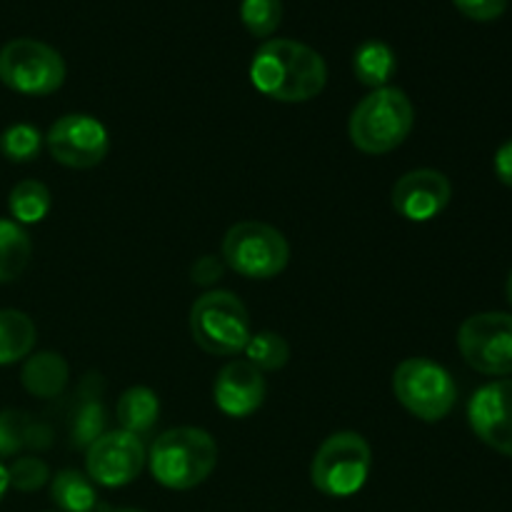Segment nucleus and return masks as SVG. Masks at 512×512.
<instances>
[{
	"label": "nucleus",
	"mask_w": 512,
	"mask_h": 512,
	"mask_svg": "<svg viewBox=\"0 0 512 512\" xmlns=\"http://www.w3.org/2000/svg\"><path fill=\"white\" fill-rule=\"evenodd\" d=\"M250 80L280 103H308L323 93L328 65L310 45L290 38L265 40L250 63Z\"/></svg>",
	"instance_id": "f257e3e1"
},
{
	"label": "nucleus",
	"mask_w": 512,
	"mask_h": 512,
	"mask_svg": "<svg viewBox=\"0 0 512 512\" xmlns=\"http://www.w3.org/2000/svg\"><path fill=\"white\" fill-rule=\"evenodd\" d=\"M415 125V108L405 90L385 85L365 95L348 120V135L358 150L385 155L400 148Z\"/></svg>",
	"instance_id": "f03ea898"
},
{
	"label": "nucleus",
	"mask_w": 512,
	"mask_h": 512,
	"mask_svg": "<svg viewBox=\"0 0 512 512\" xmlns=\"http://www.w3.org/2000/svg\"><path fill=\"white\" fill-rule=\"evenodd\" d=\"M218 465V445L200 428H175L148 450L153 478L168 490H190L210 478Z\"/></svg>",
	"instance_id": "7ed1b4c3"
},
{
	"label": "nucleus",
	"mask_w": 512,
	"mask_h": 512,
	"mask_svg": "<svg viewBox=\"0 0 512 512\" xmlns=\"http://www.w3.org/2000/svg\"><path fill=\"white\" fill-rule=\"evenodd\" d=\"M193 340L210 355L230 358L243 353L250 340V318L238 295L228 290H210L195 300L190 310Z\"/></svg>",
	"instance_id": "20e7f679"
},
{
	"label": "nucleus",
	"mask_w": 512,
	"mask_h": 512,
	"mask_svg": "<svg viewBox=\"0 0 512 512\" xmlns=\"http://www.w3.org/2000/svg\"><path fill=\"white\" fill-rule=\"evenodd\" d=\"M373 468V453L363 435L335 433L325 440L310 465V480L315 490L328 498H350L368 483Z\"/></svg>",
	"instance_id": "39448f33"
},
{
	"label": "nucleus",
	"mask_w": 512,
	"mask_h": 512,
	"mask_svg": "<svg viewBox=\"0 0 512 512\" xmlns=\"http://www.w3.org/2000/svg\"><path fill=\"white\" fill-rule=\"evenodd\" d=\"M223 260L243 278L270 280L288 268L290 245L273 225L243 220L225 233Z\"/></svg>",
	"instance_id": "423d86ee"
},
{
	"label": "nucleus",
	"mask_w": 512,
	"mask_h": 512,
	"mask_svg": "<svg viewBox=\"0 0 512 512\" xmlns=\"http://www.w3.org/2000/svg\"><path fill=\"white\" fill-rule=\"evenodd\" d=\"M393 390L400 405L425 423L448 418L458 400L453 375L428 358L403 360L393 373Z\"/></svg>",
	"instance_id": "0eeeda50"
},
{
	"label": "nucleus",
	"mask_w": 512,
	"mask_h": 512,
	"mask_svg": "<svg viewBox=\"0 0 512 512\" xmlns=\"http://www.w3.org/2000/svg\"><path fill=\"white\" fill-rule=\"evenodd\" d=\"M0 83L20 95H50L65 83V60L43 40L15 38L0 48Z\"/></svg>",
	"instance_id": "6e6552de"
},
{
	"label": "nucleus",
	"mask_w": 512,
	"mask_h": 512,
	"mask_svg": "<svg viewBox=\"0 0 512 512\" xmlns=\"http://www.w3.org/2000/svg\"><path fill=\"white\" fill-rule=\"evenodd\" d=\"M458 348L465 363L483 375H512V315L478 313L458 330Z\"/></svg>",
	"instance_id": "1a4fd4ad"
},
{
	"label": "nucleus",
	"mask_w": 512,
	"mask_h": 512,
	"mask_svg": "<svg viewBox=\"0 0 512 512\" xmlns=\"http://www.w3.org/2000/svg\"><path fill=\"white\" fill-rule=\"evenodd\" d=\"M148 463V453L138 435L110 430L95 438L85 450V475L103 488L130 485Z\"/></svg>",
	"instance_id": "9d476101"
},
{
	"label": "nucleus",
	"mask_w": 512,
	"mask_h": 512,
	"mask_svg": "<svg viewBox=\"0 0 512 512\" xmlns=\"http://www.w3.org/2000/svg\"><path fill=\"white\" fill-rule=\"evenodd\" d=\"M45 145H48L50 155L65 168L88 170L103 163L110 148V138L98 118L73 113L55 120L53 128L45 135Z\"/></svg>",
	"instance_id": "9b49d317"
},
{
	"label": "nucleus",
	"mask_w": 512,
	"mask_h": 512,
	"mask_svg": "<svg viewBox=\"0 0 512 512\" xmlns=\"http://www.w3.org/2000/svg\"><path fill=\"white\" fill-rule=\"evenodd\" d=\"M468 423L488 448L512 458V380H493L475 390Z\"/></svg>",
	"instance_id": "f8f14e48"
},
{
	"label": "nucleus",
	"mask_w": 512,
	"mask_h": 512,
	"mask_svg": "<svg viewBox=\"0 0 512 512\" xmlns=\"http://www.w3.org/2000/svg\"><path fill=\"white\" fill-rule=\"evenodd\" d=\"M453 185L440 170L418 168L405 173L393 188V208L410 223H428L448 208Z\"/></svg>",
	"instance_id": "ddd939ff"
},
{
	"label": "nucleus",
	"mask_w": 512,
	"mask_h": 512,
	"mask_svg": "<svg viewBox=\"0 0 512 512\" xmlns=\"http://www.w3.org/2000/svg\"><path fill=\"white\" fill-rule=\"evenodd\" d=\"M215 405L228 418H248L263 405L265 378L248 360H233L215 378Z\"/></svg>",
	"instance_id": "4468645a"
},
{
	"label": "nucleus",
	"mask_w": 512,
	"mask_h": 512,
	"mask_svg": "<svg viewBox=\"0 0 512 512\" xmlns=\"http://www.w3.org/2000/svg\"><path fill=\"white\" fill-rule=\"evenodd\" d=\"M20 380L35 398H55L68 385V363L58 353H38L25 360Z\"/></svg>",
	"instance_id": "2eb2a0df"
},
{
	"label": "nucleus",
	"mask_w": 512,
	"mask_h": 512,
	"mask_svg": "<svg viewBox=\"0 0 512 512\" xmlns=\"http://www.w3.org/2000/svg\"><path fill=\"white\" fill-rule=\"evenodd\" d=\"M115 415H118L120 430L133 435H148L150 430L155 428L160 415V403L158 395L150 388H143V385H135V388H128L118 400V408H115Z\"/></svg>",
	"instance_id": "dca6fc26"
},
{
	"label": "nucleus",
	"mask_w": 512,
	"mask_h": 512,
	"mask_svg": "<svg viewBox=\"0 0 512 512\" xmlns=\"http://www.w3.org/2000/svg\"><path fill=\"white\" fill-rule=\"evenodd\" d=\"M50 430L43 423H33L30 415L18 410L0 413V458L20 453L23 448H48Z\"/></svg>",
	"instance_id": "f3484780"
},
{
	"label": "nucleus",
	"mask_w": 512,
	"mask_h": 512,
	"mask_svg": "<svg viewBox=\"0 0 512 512\" xmlns=\"http://www.w3.org/2000/svg\"><path fill=\"white\" fill-rule=\"evenodd\" d=\"M353 70L355 78L368 88L378 90L388 85L393 73L398 70V58H395L393 48L383 40H365L353 55Z\"/></svg>",
	"instance_id": "a211bd4d"
},
{
	"label": "nucleus",
	"mask_w": 512,
	"mask_h": 512,
	"mask_svg": "<svg viewBox=\"0 0 512 512\" xmlns=\"http://www.w3.org/2000/svg\"><path fill=\"white\" fill-rule=\"evenodd\" d=\"M50 498L58 512H95L98 508L95 483L78 470H60L50 485Z\"/></svg>",
	"instance_id": "6ab92c4d"
},
{
	"label": "nucleus",
	"mask_w": 512,
	"mask_h": 512,
	"mask_svg": "<svg viewBox=\"0 0 512 512\" xmlns=\"http://www.w3.org/2000/svg\"><path fill=\"white\" fill-rule=\"evenodd\" d=\"M33 243L23 225L0 218V283H13L28 268Z\"/></svg>",
	"instance_id": "aec40b11"
},
{
	"label": "nucleus",
	"mask_w": 512,
	"mask_h": 512,
	"mask_svg": "<svg viewBox=\"0 0 512 512\" xmlns=\"http://www.w3.org/2000/svg\"><path fill=\"white\" fill-rule=\"evenodd\" d=\"M35 348V325L20 310H0V365L28 358Z\"/></svg>",
	"instance_id": "412c9836"
},
{
	"label": "nucleus",
	"mask_w": 512,
	"mask_h": 512,
	"mask_svg": "<svg viewBox=\"0 0 512 512\" xmlns=\"http://www.w3.org/2000/svg\"><path fill=\"white\" fill-rule=\"evenodd\" d=\"M50 190L40 180H23L8 195V210L18 225L40 223L50 213Z\"/></svg>",
	"instance_id": "4be33fe9"
},
{
	"label": "nucleus",
	"mask_w": 512,
	"mask_h": 512,
	"mask_svg": "<svg viewBox=\"0 0 512 512\" xmlns=\"http://www.w3.org/2000/svg\"><path fill=\"white\" fill-rule=\"evenodd\" d=\"M243 353H245V360H248L253 368H258L260 373H265V370H280L285 363H288L290 345L283 335L263 330V333L250 335Z\"/></svg>",
	"instance_id": "5701e85b"
},
{
	"label": "nucleus",
	"mask_w": 512,
	"mask_h": 512,
	"mask_svg": "<svg viewBox=\"0 0 512 512\" xmlns=\"http://www.w3.org/2000/svg\"><path fill=\"white\" fill-rule=\"evenodd\" d=\"M240 20L255 38H270L283 20V0H240Z\"/></svg>",
	"instance_id": "b1692460"
},
{
	"label": "nucleus",
	"mask_w": 512,
	"mask_h": 512,
	"mask_svg": "<svg viewBox=\"0 0 512 512\" xmlns=\"http://www.w3.org/2000/svg\"><path fill=\"white\" fill-rule=\"evenodd\" d=\"M40 148H43V135L35 125L15 123L0 135V153L10 163H30L33 158H38Z\"/></svg>",
	"instance_id": "393cba45"
},
{
	"label": "nucleus",
	"mask_w": 512,
	"mask_h": 512,
	"mask_svg": "<svg viewBox=\"0 0 512 512\" xmlns=\"http://www.w3.org/2000/svg\"><path fill=\"white\" fill-rule=\"evenodd\" d=\"M10 488L20 490V493H33V490H40L45 483H48L50 473L48 465L40 458H18L8 468Z\"/></svg>",
	"instance_id": "a878e982"
},
{
	"label": "nucleus",
	"mask_w": 512,
	"mask_h": 512,
	"mask_svg": "<svg viewBox=\"0 0 512 512\" xmlns=\"http://www.w3.org/2000/svg\"><path fill=\"white\" fill-rule=\"evenodd\" d=\"M103 423L105 413L100 400H85L73 425L75 445H90L95 438H100V435H103Z\"/></svg>",
	"instance_id": "bb28decb"
},
{
	"label": "nucleus",
	"mask_w": 512,
	"mask_h": 512,
	"mask_svg": "<svg viewBox=\"0 0 512 512\" xmlns=\"http://www.w3.org/2000/svg\"><path fill=\"white\" fill-rule=\"evenodd\" d=\"M453 3L465 18L480 20V23L500 18L508 10V0H453Z\"/></svg>",
	"instance_id": "cd10ccee"
},
{
	"label": "nucleus",
	"mask_w": 512,
	"mask_h": 512,
	"mask_svg": "<svg viewBox=\"0 0 512 512\" xmlns=\"http://www.w3.org/2000/svg\"><path fill=\"white\" fill-rule=\"evenodd\" d=\"M223 275V265L213 258V255H205L203 260H198L193 268V280L200 285H208L213 280H218Z\"/></svg>",
	"instance_id": "c85d7f7f"
},
{
	"label": "nucleus",
	"mask_w": 512,
	"mask_h": 512,
	"mask_svg": "<svg viewBox=\"0 0 512 512\" xmlns=\"http://www.w3.org/2000/svg\"><path fill=\"white\" fill-rule=\"evenodd\" d=\"M495 175L503 185L512 188V138L508 143H503L495 153Z\"/></svg>",
	"instance_id": "c756f323"
},
{
	"label": "nucleus",
	"mask_w": 512,
	"mask_h": 512,
	"mask_svg": "<svg viewBox=\"0 0 512 512\" xmlns=\"http://www.w3.org/2000/svg\"><path fill=\"white\" fill-rule=\"evenodd\" d=\"M10 488V478H8V468H5L3 463H0V500L5 498V493H8Z\"/></svg>",
	"instance_id": "7c9ffc66"
},
{
	"label": "nucleus",
	"mask_w": 512,
	"mask_h": 512,
	"mask_svg": "<svg viewBox=\"0 0 512 512\" xmlns=\"http://www.w3.org/2000/svg\"><path fill=\"white\" fill-rule=\"evenodd\" d=\"M505 295H508V303L512 305V270L508 275V285H505Z\"/></svg>",
	"instance_id": "2f4dec72"
},
{
	"label": "nucleus",
	"mask_w": 512,
	"mask_h": 512,
	"mask_svg": "<svg viewBox=\"0 0 512 512\" xmlns=\"http://www.w3.org/2000/svg\"><path fill=\"white\" fill-rule=\"evenodd\" d=\"M100 512H143V510H133V508H103Z\"/></svg>",
	"instance_id": "473e14b6"
},
{
	"label": "nucleus",
	"mask_w": 512,
	"mask_h": 512,
	"mask_svg": "<svg viewBox=\"0 0 512 512\" xmlns=\"http://www.w3.org/2000/svg\"><path fill=\"white\" fill-rule=\"evenodd\" d=\"M55 512H58V510H55Z\"/></svg>",
	"instance_id": "72a5a7b5"
}]
</instances>
